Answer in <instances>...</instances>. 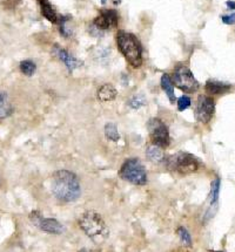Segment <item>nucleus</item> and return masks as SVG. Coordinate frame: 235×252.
Wrapping results in <instances>:
<instances>
[{"instance_id": "9b49d317", "label": "nucleus", "mask_w": 235, "mask_h": 252, "mask_svg": "<svg viewBox=\"0 0 235 252\" xmlns=\"http://www.w3.org/2000/svg\"><path fill=\"white\" fill-rule=\"evenodd\" d=\"M53 54L65 65L67 71L69 73H73L75 69L80 68V67L83 66V61L79 60L78 58H75L72 53H69L68 50L63 48V47L58 46V45H55V46L53 47Z\"/></svg>"}, {"instance_id": "20e7f679", "label": "nucleus", "mask_w": 235, "mask_h": 252, "mask_svg": "<svg viewBox=\"0 0 235 252\" xmlns=\"http://www.w3.org/2000/svg\"><path fill=\"white\" fill-rule=\"evenodd\" d=\"M122 180L130 182L134 186H145L147 183L146 168L139 158H128L122 163L119 172Z\"/></svg>"}, {"instance_id": "1a4fd4ad", "label": "nucleus", "mask_w": 235, "mask_h": 252, "mask_svg": "<svg viewBox=\"0 0 235 252\" xmlns=\"http://www.w3.org/2000/svg\"><path fill=\"white\" fill-rule=\"evenodd\" d=\"M215 111V102L211 96L200 95L195 107V119L200 123H208Z\"/></svg>"}, {"instance_id": "4468645a", "label": "nucleus", "mask_w": 235, "mask_h": 252, "mask_svg": "<svg viewBox=\"0 0 235 252\" xmlns=\"http://www.w3.org/2000/svg\"><path fill=\"white\" fill-rule=\"evenodd\" d=\"M118 92L116 89V87L112 86L111 83H105L98 89V100L101 101V102H110V101H113L117 97Z\"/></svg>"}, {"instance_id": "f3484780", "label": "nucleus", "mask_w": 235, "mask_h": 252, "mask_svg": "<svg viewBox=\"0 0 235 252\" xmlns=\"http://www.w3.org/2000/svg\"><path fill=\"white\" fill-rule=\"evenodd\" d=\"M145 154H146V158L150 159L151 162H153V163H160V162H162L165 159L164 150H162V148L153 143L147 145L146 150H145Z\"/></svg>"}, {"instance_id": "f257e3e1", "label": "nucleus", "mask_w": 235, "mask_h": 252, "mask_svg": "<svg viewBox=\"0 0 235 252\" xmlns=\"http://www.w3.org/2000/svg\"><path fill=\"white\" fill-rule=\"evenodd\" d=\"M52 192L63 203L75 202L81 194L79 178L68 170H58L52 176Z\"/></svg>"}, {"instance_id": "ddd939ff", "label": "nucleus", "mask_w": 235, "mask_h": 252, "mask_svg": "<svg viewBox=\"0 0 235 252\" xmlns=\"http://www.w3.org/2000/svg\"><path fill=\"white\" fill-rule=\"evenodd\" d=\"M231 88H232L231 85L218 80H208L205 85L206 92L211 95L226 94L227 92L231 91Z\"/></svg>"}, {"instance_id": "7c9ffc66", "label": "nucleus", "mask_w": 235, "mask_h": 252, "mask_svg": "<svg viewBox=\"0 0 235 252\" xmlns=\"http://www.w3.org/2000/svg\"><path fill=\"white\" fill-rule=\"evenodd\" d=\"M213 252H222V251H213Z\"/></svg>"}, {"instance_id": "0eeeda50", "label": "nucleus", "mask_w": 235, "mask_h": 252, "mask_svg": "<svg viewBox=\"0 0 235 252\" xmlns=\"http://www.w3.org/2000/svg\"><path fill=\"white\" fill-rule=\"evenodd\" d=\"M148 133H150L151 141L153 144L159 147L167 148L170 143V136L167 126L158 117H153L147 122Z\"/></svg>"}, {"instance_id": "b1692460", "label": "nucleus", "mask_w": 235, "mask_h": 252, "mask_svg": "<svg viewBox=\"0 0 235 252\" xmlns=\"http://www.w3.org/2000/svg\"><path fill=\"white\" fill-rule=\"evenodd\" d=\"M191 105H192V100L191 97L187 96V95H183V96L179 97L178 101H176V106H178L179 111L186 110V109L191 107Z\"/></svg>"}, {"instance_id": "cd10ccee", "label": "nucleus", "mask_w": 235, "mask_h": 252, "mask_svg": "<svg viewBox=\"0 0 235 252\" xmlns=\"http://www.w3.org/2000/svg\"><path fill=\"white\" fill-rule=\"evenodd\" d=\"M226 6H227L228 10H235V1H233V0H227L226 1Z\"/></svg>"}, {"instance_id": "39448f33", "label": "nucleus", "mask_w": 235, "mask_h": 252, "mask_svg": "<svg viewBox=\"0 0 235 252\" xmlns=\"http://www.w3.org/2000/svg\"><path fill=\"white\" fill-rule=\"evenodd\" d=\"M167 164H168L170 169L184 173V175H188V173L198 172V169L200 168L199 159L195 156H193L192 154L184 153V151L170 156L167 159Z\"/></svg>"}, {"instance_id": "c85d7f7f", "label": "nucleus", "mask_w": 235, "mask_h": 252, "mask_svg": "<svg viewBox=\"0 0 235 252\" xmlns=\"http://www.w3.org/2000/svg\"><path fill=\"white\" fill-rule=\"evenodd\" d=\"M79 252H92V251H89V250H86V249H83V250L79 251Z\"/></svg>"}, {"instance_id": "dca6fc26", "label": "nucleus", "mask_w": 235, "mask_h": 252, "mask_svg": "<svg viewBox=\"0 0 235 252\" xmlns=\"http://www.w3.org/2000/svg\"><path fill=\"white\" fill-rule=\"evenodd\" d=\"M13 113V105L8 95L0 91V120L6 119Z\"/></svg>"}, {"instance_id": "9d476101", "label": "nucleus", "mask_w": 235, "mask_h": 252, "mask_svg": "<svg viewBox=\"0 0 235 252\" xmlns=\"http://www.w3.org/2000/svg\"><path fill=\"white\" fill-rule=\"evenodd\" d=\"M118 24H119V15L116 10H108V8L100 11L99 16L93 20L94 26L102 32L118 26Z\"/></svg>"}, {"instance_id": "f03ea898", "label": "nucleus", "mask_w": 235, "mask_h": 252, "mask_svg": "<svg viewBox=\"0 0 235 252\" xmlns=\"http://www.w3.org/2000/svg\"><path fill=\"white\" fill-rule=\"evenodd\" d=\"M117 46L133 68H139L142 65V46L139 39L133 33L126 31H118L116 35Z\"/></svg>"}, {"instance_id": "4be33fe9", "label": "nucleus", "mask_w": 235, "mask_h": 252, "mask_svg": "<svg viewBox=\"0 0 235 252\" xmlns=\"http://www.w3.org/2000/svg\"><path fill=\"white\" fill-rule=\"evenodd\" d=\"M146 103H147L146 97H145L142 94L133 95V96L128 100V106H130L132 109H140L141 107H144Z\"/></svg>"}, {"instance_id": "6ab92c4d", "label": "nucleus", "mask_w": 235, "mask_h": 252, "mask_svg": "<svg viewBox=\"0 0 235 252\" xmlns=\"http://www.w3.org/2000/svg\"><path fill=\"white\" fill-rule=\"evenodd\" d=\"M71 16H59L58 20V29L60 34L64 36V38H71L72 36V30L69 29L67 25H68V21L71 20Z\"/></svg>"}, {"instance_id": "a878e982", "label": "nucleus", "mask_w": 235, "mask_h": 252, "mask_svg": "<svg viewBox=\"0 0 235 252\" xmlns=\"http://www.w3.org/2000/svg\"><path fill=\"white\" fill-rule=\"evenodd\" d=\"M221 20L225 25H233L235 24V13H231V15H223L221 16Z\"/></svg>"}, {"instance_id": "c756f323", "label": "nucleus", "mask_w": 235, "mask_h": 252, "mask_svg": "<svg viewBox=\"0 0 235 252\" xmlns=\"http://www.w3.org/2000/svg\"><path fill=\"white\" fill-rule=\"evenodd\" d=\"M101 4L105 5L106 4V0H101Z\"/></svg>"}, {"instance_id": "bb28decb", "label": "nucleus", "mask_w": 235, "mask_h": 252, "mask_svg": "<svg viewBox=\"0 0 235 252\" xmlns=\"http://www.w3.org/2000/svg\"><path fill=\"white\" fill-rule=\"evenodd\" d=\"M89 33H91V34L93 35V36H102V35H103V32H102V31L98 30L97 27L94 26L93 24H92L91 29H89Z\"/></svg>"}, {"instance_id": "5701e85b", "label": "nucleus", "mask_w": 235, "mask_h": 252, "mask_svg": "<svg viewBox=\"0 0 235 252\" xmlns=\"http://www.w3.org/2000/svg\"><path fill=\"white\" fill-rule=\"evenodd\" d=\"M178 236L180 237L181 242L184 243V245L192 246L191 234H189L188 230H187L186 228H184V226H180V228L178 229Z\"/></svg>"}, {"instance_id": "2eb2a0df", "label": "nucleus", "mask_w": 235, "mask_h": 252, "mask_svg": "<svg viewBox=\"0 0 235 252\" xmlns=\"http://www.w3.org/2000/svg\"><path fill=\"white\" fill-rule=\"evenodd\" d=\"M160 82H161L162 91L166 93L167 97H168V100H169V102L174 103L175 100H176L175 99V93H174V82H173V79L170 78V75L167 74V73L162 74Z\"/></svg>"}, {"instance_id": "7ed1b4c3", "label": "nucleus", "mask_w": 235, "mask_h": 252, "mask_svg": "<svg viewBox=\"0 0 235 252\" xmlns=\"http://www.w3.org/2000/svg\"><path fill=\"white\" fill-rule=\"evenodd\" d=\"M79 225L83 231L96 243H101L108 236V229L105 220L93 210L83 214L79 220Z\"/></svg>"}, {"instance_id": "a211bd4d", "label": "nucleus", "mask_w": 235, "mask_h": 252, "mask_svg": "<svg viewBox=\"0 0 235 252\" xmlns=\"http://www.w3.org/2000/svg\"><path fill=\"white\" fill-rule=\"evenodd\" d=\"M220 187H221V181L219 177H217L213 180L211 184V191H209V205L211 208H215L218 205V201H219L220 196Z\"/></svg>"}, {"instance_id": "412c9836", "label": "nucleus", "mask_w": 235, "mask_h": 252, "mask_svg": "<svg viewBox=\"0 0 235 252\" xmlns=\"http://www.w3.org/2000/svg\"><path fill=\"white\" fill-rule=\"evenodd\" d=\"M20 72L26 77H32L37 71V65L32 60H24L20 63Z\"/></svg>"}, {"instance_id": "aec40b11", "label": "nucleus", "mask_w": 235, "mask_h": 252, "mask_svg": "<svg viewBox=\"0 0 235 252\" xmlns=\"http://www.w3.org/2000/svg\"><path fill=\"white\" fill-rule=\"evenodd\" d=\"M105 136L106 139L110 140L112 142H118L120 140V134L118 131L117 126L114 123L108 122L105 126Z\"/></svg>"}, {"instance_id": "423d86ee", "label": "nucleus", "mask_w": 235, "mask_h": 252, "mask_svg": "<svg viewBox=\"0 0 235 252\" xmlns=\"http://www.w3.org/2000/svg\"><path fill=\"white\" fill-rule=\"evenodd\" d=\"M173 82L185 93H195L200 88V85L193 75L192 71L185 65H178L175 67L174 74H173Z\"/></svg>"}, {"instance_id": "393cba45", "label": "nucleus", "mask_w": 235, "mask_h": 252, "mask_svg": "<svg viewBox=\"0 0 235 252\" xmlns=\"http://www.w3.org/2000/svg\"><path fill=\"white\" fill-rule=\"evenodd\" d=\"M110 54H111L110 49L100 48L99 50H98V53H97V58H98V60H99V61L107 60L108 57H110Z\"/></svg>"}, {"instance_id": "f8f14e48", "label": "nucleus", "mask_w": 235, "mask_h": 252, "mask_svg": "<svg viewBox=\"0 0 235 252\" xmlns=\"http://www.w3.org/2000/svg\"><path fill=\"white\" fill-rule=\"evenodd\" d=\"M39 6H40L41 15L46 20H49L51 24H58L59 16L57 11L54 10V7L52 6V4L50 2V0H38Z\"/></svg>"}, {"instance_id": "6e6552de", "label": "nucleus", "mask_w": 235, "mask_h": 252, "mask_svg": "<svg viewBox=\"0 0 235 252\" xmlns=\"http://www.w3.org/2000/svg\"><path fill=\"white\" fill-rule=\"evenodd\" d=\"M31 222L34 224L35 226H38L41 231L47 232V234L51 235H61L64 232V226L63 224H60L57 220L54 218H46L39 211H33L30 215Z\"/></svg>"}]
</instances>
